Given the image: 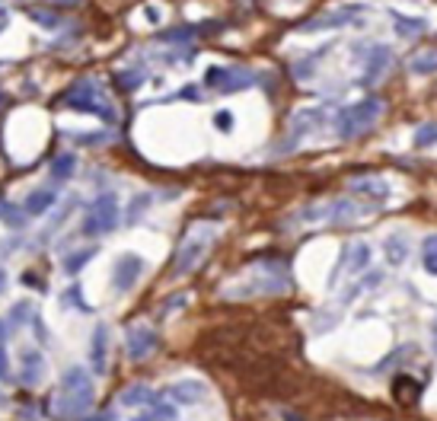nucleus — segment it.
I'll list each match as a JSON object with an SVG mask.
<instances>
[{
    "label": "nucleus",
    "instance_id": "nucleus-1",
    "mask_svg": "<svg viewBox=\"0 0 437 421\" xmlns=\"http://www.w3.org/2000/svg\"><path fill=\"white\" fill-rule=\"evenodd\" d=\"M93 402H96L93 373L80 364H74V367H67L61 373L58 389L48 399V412L55 421H80L83 415L93 412Z\"/></svg>",
    "mask_w": 437,
    "mask_h": 421
},
{
    "label": "nucleus",
    "instance_id": "nucleus-2",
    "mask_svg": "<svg viewBox=\"0 0 437 421\" xmlns=\"http://www.w3.org/2000/svg\"><path fill=\"white\" fill-rule=\"evenodd\" d=\"M290 290V268L275 259H262L249 272H243V281L227 284L223 297H262V294H284Z\"/></svg>",
    "mask_w": 437,
    "mask_h": 421
},
{
    "label": "nucleus",
    "instance_id": "nucleus-3",
    "mask_svg": "<svg viewBox=\"0 0 437 421\" xmlns=\"http://www.w3.org/2000/svg\"><path fill=\"white\" fill-rule=\"evenodd\" d=\"M61 106L77 109V112H90V115H100L106 124L118 122V112H115V106H112V100L106 96L100 80H93V77H83V80H77L74 86H67L64 96H61Z\"/></svg>",
    "mask_w": 437,
    "mask_h": 421
},
{
    "label": "nucleus",
    "instance_id": "nucleus-4",
    "mask_svg": "<svg viewBox=\"0 0 437 421\" xmlns=\"http://www.w3.org/2000/svg\"><path fill=\"white\" fill-rule=\"evenodd\" d=\"M217 240V227H211V223H195L185 236H182L179 249H176L173 256V274H189L195 272L201 262H205V256L211 252V246H214Z\"/></svg>",
    "mask_w": 437,
    "mask_h": 421
},
{
    "label": "nucleus",
    "instance_id": "nucleus-5",
    "mask_svg": "<svg viewBox=\"0 0 437 421\" xmlns=\"http://www.w3.org/2000/svg\"><path fill=\"white\" fill-rule=\"evenodd\" d=\"M383 115V100L377 96H367V100L355 102V106H348L338 112L335 118V128H338V138L345 140H355V138H364L367 131H373Z\"/></svg>",
    "mask_w": 437,
    "mask_h": 421
},
{
    "label": "nucleus",
    "instance_id": "nucleus-6",
    "mask_svg": "<svg viewBox=\"0 0 437 421\" xmlns=\"http://www.w3.org/2000/svg\"><path fill=\"white\" fill-rule=\"evenodd\" d=\"M377 205H361L355 198H335V201H322V205H313L304 211V221L310 223H332V227H348L355 223L357 217L371 214Z\"/></svg>",
    "mask_w": 437,
    "mask_h": 421
},
{
    "label": "nucleus",
    "instance_id": "nucleus-7",
    "mask_svg": "<svg viewBox=\"0 0 437 421\" xmlns=\"http://www.w3.org/2000/svg\"><path fill=\"white\" fill-rule=\"evenodd\" d=\"M115 227H118V198L112 191H106V195H100V198L86 207L80 233L83 236H106V233H112Z\"/></svg>",
    "mask_w": 437,
    "mask_h": 421
},
{
    "label": "nucleus",
    "instance_id": "nucleus-8",
    "mask_svg": "<svg viewBox=\"0 0 437 421\" xmlns=\"http://www.w3.org/2000/svg\"><path fill=\"white\" fill-rule=\"evenodd\" d=\"M355 58L364 61V74H361V83L364 86H373L380 77H387V71L393 67V51L387 45H361V48H351Z\"/></svg>",
    "mask_w": 437,
    "mask_h": 421
},
{
    "label": "nucleus",
    "instance_id": "nucleus-9",
    "mask_svg": "<svg viewBox=\"0 0 437 421\" xmlns=\"http://www.w3.org/2000/svg\"><path fill=\"white\" fill-rule=\"evenodd\" d=\"M205 83L217 93H236V90H246L256 83V74L249 67H211L205 74Z\"/></svg>",
    "mask_w": 437,
    "mask_h": 421
},
{
    "label": "nucleus",
    "instance_id": "nucleus-10",
    "mask_svg": "<svg viewBox=\"0 0 437 421\" xmlns=\"http://www.w3.org/2000/svg\"><path fill=\"white\" fill-rule=\"evenodd\" d=\"M160 339H157V329L154 326H147V322H134V326H128V332H124V351H128V357L131 361H147L154 351H157Z\"/></svg>",
    "mask_w": 437,
    "mask_h": 421
},
{
    "label": "nucleus",
    "instance_id": "nucleus-11",
    "mask_svg": "<svg viewBox=\"0 0 437 421\" xmlns=\"http://www.w3.org/2000/svg\"><path fill=\"white\" fill-rule=\"evenodd\" d=\"M361 13H364L361 3H348V7L326 10V13H319V17L306 19V23H300L297 29H300V32H322V29H338V26H348L355 17H361Z\"/></svg>",
    "mask_w": 437,
    "mask_h": 421
},
{
    "label": "nucleus",
    "instance_id": "nucleus-12",
    "mask_svg": "<svg viewBox=\"0 0 437 421\" xmlns=\"http://www.w3.org/2000/svg\"><path fill=\"white\" fill-rule=\"evenodd\" d=\"M140 274H144V259L128 252V256H122L115 262V268H112V288H115L118 294H124V290H131L134 284H138Z\"/></svg>",
    "mask_w": 437,
    "mask_h": 421
},
{
    "label": "nucleus",
    "instance_id": "nucleus-13",
    "mask_svg": "<svg viewBox=\"0 0 437 421\" xmlns=\"http://www.w3.org/2000/svg\"><path fill=\"white\" fill-rule=\"evenodd\" d=\"M41 380H45V355L39 348H26L19 355V383L35 389Z\"/></svg>",
    "mask_w": 437,
    "mask_h": 421
},
{
    "label": "nucleus",
    "instance_id": "nucleus-14",
    "mask_svg": "<svg viewBox=\"0 0 437 421\" xmlns=\"http://www.w3.org/2000/svg\"><path fill=\"white\" fill-rule=\"evenodd\" d=\"M166 396L173 399V405H198L207 399V383L201 380H179L166 389Z\"/></svg>",
    "mask_w": 437,
    "mask_h": 421
},
{
    "label": "nucleus",
    "instance_id": "nucleus-15",
    "mask_svg": "<svg viewBox=\"0 0 437 421\" xmlns=\"http://www.w3.org/2000/svg\"><path fill=\"white\" fill-rule=\"evenodd\" d=\"M90 367L96 377L109 371V326H96L93 329V342H90Z\"/></svg>",
    "mask_w": 437,
    "mask_h": 421
},
{
    "label": "nucleus",
    "instance_id": "nucleus-16",
    "mask_svg": "<svg viewBox=\"0 0 437 421\" xmlns=\"http://www.w3.org/2000/svg\"><path fill=\"white\" fill-rule=\"evenodd\" d=\"M351 191H357L361 198H371L373 205H383L389 198V182L380 179V176H357V179L348 182Z\"/></svg>",
    "mask_w": 437,
    "mask_h": 421
},
{
    "label": "nucleus",
    "instance_id": "nucleus-17",
    "mask_svg": "<svg viewBox=\"0 0 437 421\" xmlns=\"http://www.w3.org/2000/svg\"><path fill=\"white\" fill-rule=\"evenodd\" d=\"M367 262H371V246H367V243H355V246L345 249V256H342V262H338V272H345V268H348L351 274H357L361 268H367ZM338 272L332 274L329 284H335Z\"/></svg>",
    "mask_w": 437,
    "mask_h": 421
},
{
    "label": "nucleus",
    "instance_id": "nucleus-18",
    "mask_svg": "<svg viewBox=\"0 0 437 421\" xmlns=\"http://www.w3.org/2000/svg\"><path fill=\"white\" fill-rule=\"evenodd\" d=\"M157 393L150 386H144V383H134V386L122 389V396H118V402L124 405V409H147V405L157 402Z\"/></svg>",
    "mask_w": 437,
    "mask_h": 421
},
{
    "label": "nucleus",
    "instance_id": "nucleus-19",
    "mask_svg": "<svg viewBox=\"0 0 437 421\" xmlns=\"http://www.w3.org/2000/svg\"><path fill=\"white\" fill-rule=\"evenodd\" d=\"M322 118H326V112H319V109H300L297 115L290 118V134H294V138L313 134L316 128L322 124Z\"/></svg>",
    "mask_w": 437,
    "mask_h": 421
},
{
    "label": "nucleus",
    "instance_id": "nucleus-20",
    "mask_svg": "<svg viewBox=\"0 0 437 421\" xmlns=\"http://www.w3.org/2000/svg\"><path fill=\"white\" fill-rule=\"evenodd\" d=\"M32 316H35V306H32V300H23V303H13V306H10L7 319H3V329H7V339H10V335H17V332L23 329V322H26V319H32Z\"/></svg>",
    "mask_w": 437,
    "mask_h": 421
},
{
    "label": "nucleus",
    "instance_id": "nucleus-21",
    "mask_svg": "<svg viewBox=\"0 0 437 421\" xmlns=\"http://www.w3.org/2000/svg\"><path fill=\"white\" fill-rule=\"evenodd\" d=\"M55 201H58L55 189H35V191H29V195H26L23 211H26V214H32V217H39V214H45V211H48Z\"/></svg>",
    "mask_w": 437,
    "mask_h": 421
},
{
    "label": "nucleus",
    "instance_id": "nucleus-22",
    "mask_svg": "<svg viewBox=\"0 0 437 421\" xmlns=\"http://www.w3.org/2000/svg\"><path fill=\"white\" fill-rule=\"evenodd\" d=\"M383 256H387L389 265H402L409 259V240H405L402 233H393L383 240Z\"/></svg>",
    "mask_w": 437,
    "mask_h": 421
},
{
    "label": "nucleus",
    "instance_id": "nucleus-23",
    "mask_svg": "<svg viewBox=\"0 0 437 421\" xmlns=\"http://www.w3.org/2000/svg\"><path fill=\"white\" fill-rule=\"evenodd\" d=\"M0 221L7 223L10 230H23L26 221H29V214H26V211H23L19 205H13V201L0 198Z\"/></svg>",
    "mask_w": 437,
    "mask_h": 421
},
{
    "label": "nucleus",
    "instance_id": "nucleus-24",
    "mask_svg": "<svg viewBox=\"0 0 437 421\" xmlns=\"http://www.w3.org/2000/svg\"><path fill=\"white\" fill-rule=\"evenodd\" d=\"M96 252H100V249L96 246H86V249H77V252H71V256H64V272L71 274V278H74V274H80L83 272V265L86 262H93V259H96Z\"/></svg>",
    "mask_w": 437,
    "mask_h": 421
},
{
    "label": "nucleus",
    "instance_id": "nucleus-25",
    "mask_svg": "<svg viewBox=\"0 0 437 421\" xmlns=\"http://www.w3.org/2000/svg\"><path fill=\"white\" fill-rule=\"evenodd\" d=\"M393 23H396V32L402 35V39H418L425 29H428V23L418 17H402V13H393Z\"/></svg>",
    "mask_w": 437,
    "mask_h": 421
},
{
    "label": "nucleus",
    "instance_id": "nucleus-26",
    "mask_svg": "<svg viewBox=\"0 0 437 421\" xmlns=\"http://www.w3.org/2000/svg\"><path fill=\"white\" fill-rule=\"evenodd\" d=\"M409 71L412 74H434L437 71V48H425L409 58Z\"/></svg>",
    "mask_w": 437,
    "mask_h": 421
},
{
    "label": "nucleus",
    "instance_id": "nucleus-27",
    "mask_svg": "<svg viewBox=\"0 0 437 421\" xmlns=\"http://www.w3.org/2000/svg\"><path fill=\"white\" fill-rule=\"evenodd\" d=\"M176 405L173 402H154V405H147V412H140L134 421H176Z\"/></svg>",
    "mask_w": 437,
    "mask_h": 421
},
{
    "label": "nucleus",
    "instance_id": "nucleus-28",
    "mask_svg": "<svg viewBox=\"0 0 437 421\" xmlns=\"http://www.w3.org/2000/svg\"><path fill=\"white\" fill-rule=\"evenodd\" d=\"M144 80H147L144 67H122V71H115V83L122 86L124 93H134Z\"/></svg>",
    "mask_w": 437,
    "mask_h": 421
},
{
    "label": "nucleus",
    "instance_id": "nucleus-29",
    "mask_svg": "<svg viewBox=\"0 0 437 421\" xmlns=\"http://www.w3.org/2000/svg\"><path fill=\"white\" fill-rule=\"evenodd\" d=\"M74 173H77V157L74 153H58V157L51 160V176H55L58 182H67Z\"/></svg>",
    "mask_w": 437,
    "mask_h": 421
},
{
    "label": "nucleus",
    "instance_id": "nucleus-30",
    "mask_svg": "<svg viewBox=\"0 0 437 421\" xmlns=\"http://www.w3.org/2000/svg\"><path fill=\"white\" fill-rule=\"evenodd\" d=\"M29 19L45 26V29H61V26H64V19H61L55 10H41V7H29Z\"/></svg>",
    "mask_w": 437,
    "mask_h": 421
},
{
    "label": "nucleus",
    "instance_id": "nucleus-31",
    "mask_svg": "<svg viewBox=\"0 0 437 421\" xmlns=\"http://www.w3.org/2000/svg\"><path fill=\"white\" fill-rule=\"evenodd\" d=\"M192 39H195V29H192V26H176V29L160 32V41H163V45H176V41H179V45H189Z\"/></svg>",
    "mask_w": 437,
    "mask_h": 421
},
{
    "label": "nucleus",
    "instance_id": "nucleus-32",
    "mask_svg": "<svg viewBox=\"0 0 437 421\" xmlns=\"http://www.w3.org/2000/svg\"><path fill=\"white\" fill-rule=\"evenodd\" d=\"M434 140H437V122H425L415 131V147H431Z\"/></svg>",
    "mask_w": 437,
    "mask_h": 421
},
{
    "label": "nucleus",
    "instance_id": "nucleus-33",
    "mask_svg": "<svg viewBox=\"0 0 437 421\" xmlns=\"http://www.w3.org/2000/svg\"><path fill=\"white\" fill-rule=\"evenodd\" d=\"M421 252H425V268H428L431 274H437V233L425 240V249H421Z\"/></svg>",
    "mask_w": 437,
    "mask_h": 421
},
{
    "label": "nucleus",
    "instance_id": "nucleus-34",
    "mask_svg": "<svg viewBox=\"0 0 437 421\" xmlns=\"http://www.w3.org/2000/svg\"><path fill=\"white\" fill-rule=\"evenodd\" d=\"M150 207V195H138V201H131V207H128V223L140 221V214Z\"/></svg>",
    "mask_w": 437,
    "mask_h": 421
},
{
    "label": "nucleus",
    "instance_id": "nucleus-35",
    "mask_svg": "<svg viewBox=\"0 0 437 421\" xmlns=\"http://www.w3.org/2000/svg\"><path fill=\"white\" fill-rule=\"evenodd\" d=\"M64 297H67V303H71V306H77V310H86V303H83V290L77 288V284H74L71 290H67Z\"/></svg>",
    "mask_w": 437,
    "mask_h": 421
},
{
    "label": "nucleus",
    "instance_id": "nucleus-36",
    "mask_svg": "<svg viewBox=\"0 0 437 421\" xmlns=\"http://www.w3.org/2000/svg\"><path fill=\"white\" fill-rule=\"evenodd\" d=\"M214 124H217V131H230V128H233V115H230V112H217Z\"/></svg>",
    "mask_w": 437,
    "mask_h": 421
},
{
    "label": "nucleus",
    "instance_id": "nucleus-37",
    "mask_svg": "<svg viewBox=\"0 0 437 421\" xmlns=\"http://www.w3.org/2000/svg\"><path fill=\"white\" fill-rule=\"evenodd\" d=\"M176 96H179V100H192V102H198L201 96H198V90H195V86H185V90H179L176 93Z\"/></svg>",
    "mask_w": 437,
    "mask_h": 421
},
{
    "label": "nucleus",
    "instance_id": "nucleus-38",
    "mask_svg": "<svg viewBox=\"0 0 437 421\" xmlns=\"http://www.w3.org/2000/svg\"><path fill=\"white\" fill-rule=\"evenodd\" d=\"M80 421H115V415H112V412H100V415H83Z\"/></svg>",
    "mask_w": 437,
    "mask_h": 421
},
{
    "label": "nucleus",
    "instance_id": "nucleus-39",
    "mask_svg": "<svg viewBox=\"0 0 437 421\" xmlns=\"http://www.w3.org/2000/svg\"><path fill=\"white\" fill-rule=\"evenodd\" d=\"M10 288V278H7V268H0V294H7Z\"/></svg>",
    "mask_w": 437,
    "mask_h": 421
},
{
    "label": "nucleus",
    "instance_id": "nucleus-40",
    "mask_svg": "<svg viewBox=\"0 0 437 421\" xmlns=\"http://www.w3.org/2000/svg\"><path fill=\"white\" fill-rule=\"evenodd\" d=\"M0 377H7V351L0 348Z\"/></svg>",
    "mask_w": 437,
    "mask_h": 421
},
{
    "label": "nucleus",
    "instance_id": "nucleus-41",
    "mask_svg": "<svg viewBox=\"0 0 437 421\" xmlns=\"http://www.w3.org/2000/svg\"><path fill=\"white\" fill-rule=\"evenodd\" d=\"M51 3H64V7H74V3H80V0H51Z\"/></svg>",
    "mask_w": 437,
    "mask_h": 421
},
{
    "label": "nucleus",
    "instance_id": "nucleus-42",
    "mask_svg": "<svg viewBox=\"0 0 437 421\" xmlns=\"http://www.w3.org/2000/svg\"><path fill=\"white\" fill-rule=\"evenodd\" d=\"M7 339V329H3V322H0V342Z\"/></svg>",
    "mask_w": 437,
    "mask_h": 421
}]
</instances>
